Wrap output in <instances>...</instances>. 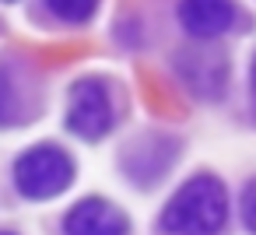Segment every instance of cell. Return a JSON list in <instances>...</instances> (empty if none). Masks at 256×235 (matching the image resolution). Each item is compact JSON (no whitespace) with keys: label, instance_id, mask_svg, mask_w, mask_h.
Listing matches in <instances>:
<instances>
[{"label":"cell","instance_id":"3","mask_svg":"<svg viewBox=\"0 0 256 235\" xmlns=\"http://www.w3.org/2000/svg\"><path fill=\"white\" fill-rule=\"evenodd\" d=\"M74 179H78V162L56 140H39V144L25 148L11 165L14 190L32 204H46V200L64 196L74 186Z\"/></svg>","mask_w":256,"mask_h":235},{"label":"cell","instance_id":"9","mask_svg":"<svg viewBox=\"0 0 256 235\" xmlns=\"http://www.w3.org/2000/svg\"><path fill=\"white\" fill-rule=\"evenodd\" d=\"M42 4H46V11H50L60 25L81 28V25L95 22L98 8H102V0H42Z\"/></svg>","mask_w":256,"mask_h":235},{"label":"cell","instance_id":"6","mask_svg":"<svg viewBox=\"0 0 256 235\" xmlns=\"http://www.w3.org/2000/svg\"><path fill=\"white\" fill-rule=\"evenodd\" d=\"M39 84L14 56H0V126H25L42 109Z\"/></svg>","mask_w":256,"mask_h":235},{"label":"cell","instance_id":"11","mask_svg":"<svg viewBox=\"0 0 256 235\" xmlns=\"http://www.w3.org/2000/svg\"><path fill=\"white\" fill-rule=\"evenodd\" d=\"M249 102H252V112H256V50L249 56Z\"/></svg>","mask_w":256,"mask_h":235},{"label":"cell","instance_id":"10","mask_svg":"<svg viewBox=\"0 0 256 235\" xmlns=\"http://www.w3.org/2000/svg\"><path fill=\"white\" fill-rule=\"evenodd\" d=\"M242 224L249 235H256V179H249L242 190Z\"/></svg>","mask_w":256,"mask_h":235},{"label":"cell","instance_id":"8","mask_svg":"<svg viewBox=\"0 0 256 235\" xmlns=\"http://www.w3.org/2000/svg\"><path fill=\"white\" fill-rule=\"evenodd\" d=\"M235 22H238L235 0H179V25L200 42L228 36Z\"/></svg>","mask_w":256,"mask_h":235},{"label":"cell","instance_id":"5","mask_svg":"<svg viewBox=\"0 0 256 235\" xmlns=\"http://www.w3.org/2000/svg\"><path fill=\"white\" fill-rule=\"evenodd\" d=\"M176 74L179 81L204 102H218L228 92V74L232 60L218 46H196V50H179L176 56Z\"/></svg>","mask_w":256,"mask_h":235},{"label":"cell","instance_id":"7","mask_svg":"<svg viewBox=\"0 0 256 235\" xmlns=\"http://www.w3.org/2000/svg\"><path fill=\"white\" fill-rule=\"evenodd\" d=\"M60 232L64 235H130L134 224H130V214L116 200L88 193L78 204H70Z\"/></svg>","mask_w":256,"mask_h":235},{"label":"cell","instance_id":"12","mask_svg":"<svg viewBox=\"0 0 256 235\" xmlns=\"http://www.w3.org/2000/svg\"><path fill=\"white\" fill-rule=\"evenodd\" d=\"M0 235H18V232H11V228H0Z\"/></svg>","mask_w":256,"mask_h":235},{"label":"cell","instance_id":"2","mask_svg":"<svg viewBox=\"0 0 256 235\" xmlns=\"http://www.w3.org/2000/svg\"><path fill=\"white\" fill-rule=\"evenodd\" d=\"M120 95L112 78L106 74H84L67 88V106H64V126L84 144L106 140L120 126Z\"/></svg>","mask_w":256,"mask_h":235},{"label":"cell","instance_id":"1","mask_svg":"<svg viewBox=\"0 0 256 235\" xmlns=\"http://www.w3.org/2000/svg\"><path fill=\"white\" fill-rule=\"evenodd\" d=\"M224 228L228 186L207 168L193 172L158 214V235H224Z\"/></svg>","mask_w":256,"mask_h":235},{"label":"cell","instance_id":"4","mask_svg":"<svg viewBox=\"0 0 256 235\" xmlns=\"http://www.w3.org/2000/svg\"><path fill=\"white\" fill-rule=\"evenodd\" d=\"M179 154H182V140H179L176 134H165V130H140V134H134V137L120 148L116 165H120L123 179H126L134 190H154V186H162V182L172 176Z\"/></svg>","mask_w":256,"mask_h":235}]
</instances>
